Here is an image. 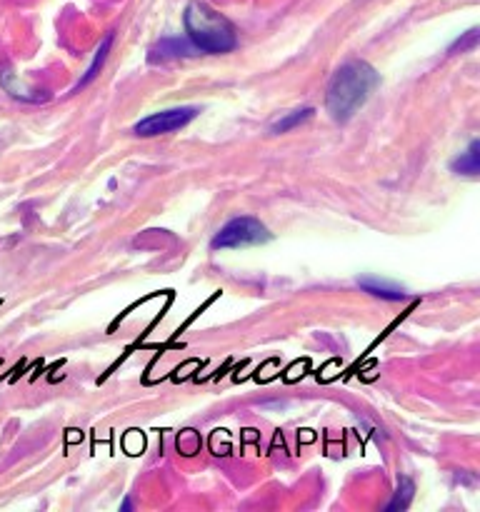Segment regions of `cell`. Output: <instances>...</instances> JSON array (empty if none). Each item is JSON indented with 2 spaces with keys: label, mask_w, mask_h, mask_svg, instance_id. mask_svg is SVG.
<instances>
[{
  "label": "cell",
  "mask_w": 480,
  "mask_h": 512,
  "mask_svg": "<svg viewBox=\"0 0 480 512\" xmlns=\"http://www.w3.org/2000/svg\"><path fill=\"white\" fill-rule=\"evenodd\" d=\"M380 78L365 60H348L335 70L325 93V108L335 123H345L353 118L365 100L378 88Z\"/></svg>",
  "instance_id": "1"
},
{
  "label": "cell",
  "mask_w": 480,
  "mask_h": 512,
  "mask_svg": "<svg viewBox=\"0 0 480 512\" xmlns=\"http://www.w3.org/2000/svg\"><path fill=\"white\" fill-rule=\"evenodd\" d=\"M185 33L188 40L200 50V53L223 55L238 48V35H235L233 23L228 18L210 8L208 3H193L185 8Z\"/></svg>",
  "instance_id": "2"
},
{
  "label": "cell",
  "mask_w": 480,
  "mask_h": 512,
  "mask_svg": "<svg viewBox=\"0 0 480 512\" xmlns=\"http://www.w3.org/2000/svg\"><path fill=\"white\" fill-rule=\"evenodd\" d=\"M270 233L258 218H250V215H240V218L228 220L223 228L215 233V238L210 240V248L213 250H230V248H248V245H260L268 243Z\"/></svg>",
  "instance_id": "3"
},
{
  "label": "cell",
  "mask_w": 480,
  "mask_h": 512,
  "mask_svg": "<svg viewBox=\"0 0 480 512\" xmlns=\"http://www.w3.org/2000/svg\"><path fill=\"white\" fill-rule=\"evenodd\" d=\"M200 110L193 108V105H183V108H170L160 110V113L148 115L140 123L133 125V133L140 135V138H155V135L173 133V130L185 128L188 123H193L198 118Z\"/></svg>",
  "instance_id": "4"
},
{
  "label": "cell",
  "mask_w": 480,
  "mask_h": 512,
  "mask_svg": "<svg viewBox=\"0 0 480 512\" xmlns=\"http://www.w3.org/2000/svg\"><path fill=\"white\" fill-rule=\"evenodd\" d=\"M195 45L183 38H163L153 50H150V63H168V60H180L195 55Z\"/></svg>",
  "instance_id": "5"
},
{
  "label": "cell",
  "mask_w": 480,
  "mask_h": 512,
  "mask_svg": "<svg viewBox=\"0 0 480 512\" xmlns=\"http://www.w3.org/2000/svg\"><path fill=\"white\" fill-rule=\"evenodd\" d=\"M358 285L360 290H365V293L380 300H393V303H398V300L410 298L403 288H398V285L393 283H385V280H378V278H360Z\"/></svg>",
  "instance_id": "6"
},
{
  "label": "cell",
  "mask_w": 480,
  "mask_h": 512,
  "mask_svg": "<svg viewBox=\"0 0 480 512\" xmlns=\"http://www.w3.org/2000/svg\"><path fill=\"white\" fill-rule=\"evenodd\" d=\"M450 170L458 175H468V178H475V175L480 173V143L478 140H473V143H470V148L465 150V153H460L458 158L450 163Z\"/></svg>",
  "instance_id": "7"
},
{
  "label": "cell",
  "mask_w": 480,
  "mask_h": 512,
  "mask_svg": "<svg viewBox=\"0 0 480 512\" xmlns=\"http://www.w3.org/2000/svg\"><path fill=\"white\" fill-rule=\"evenodd\" d=\"M110 45H113V33L105 35L103 43H100V48L95 50V58H93V63H90V68L85 70V75H83V78L78 80V85H75V88L70 90V93H78V90H83L85 85H90V83H93L95 78H98L100 68H103L105 58H108V53H110Z\"/></svg>",
  "instance_id": "8"
},
{
  "label": "cell",
  "mask_w": 480,
  "mask_h": 512,
  "mask_svg": "<svg viewBox=\"0 0 480 512\" xmlns=\"http://www.w3.org/2000/svg\"><path fill=\"white\" fill-rule=\"evenodd\" d=\"M313 113H315L313 108H298V110H293V113H288V115H283V118H280V120H275V123L270 125V133H275V135L288 133V130L298 128L300 123H305V120H308Z\"/></svg>",
  "instance_id": "9"
},
{
  "label": "cell",
  "mask_w": 480,
  "mask_h": 512,
  "mask_svg": "<svg viewBox=\"0 0 480 512\" xmlns=\"http://www.w3.org/2000/svg\"><path fill=\"white\" fill-rule=\"evenodd\" d=\"M413 493H415V485L410 478H400L398 483V490H395V498L390 500L388 505V512L393 510H405L410 505V500H413Z\"/></svg>",
  "instance_id": "10"
},
{
  "label": "cell",
  "mask_w": 480,
  "mask_h": 512,
  "mask_svg": "<svg viewBox=\"0 0 480 512\" xmlns=\"http://www.w3.org/2000/svg\"><path fill=\"white\" fill-rule=\"evenodd\" d=\"M475 43H478V28H473V30H468V33H465V38H458L455 40L453 45H450V53H463V50H470V48H475Z\"/></svg>",
  "instance_id": "11"
}]
</instances>
